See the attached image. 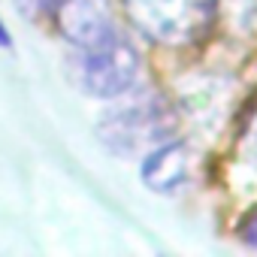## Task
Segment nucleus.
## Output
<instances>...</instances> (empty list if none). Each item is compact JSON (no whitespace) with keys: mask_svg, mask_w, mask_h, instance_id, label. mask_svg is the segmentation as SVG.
<instances>
[{"mask_svg":"<svg viewBox=\"0 0 257 257\" xmlns=\"http://www.w3.org/2000/svg\"><path fill=\"white\" fill-rule=\"evenodd\" d=\"M140 52L137 46L118 34V28L88 46L73 49L70 55V79L73 85L97 100L124 97L140 79Z\"/></svg>","mask_w":257,"mask_h":257,"instance_id":"2","label":"nucleus"},{"mask_svg":"<svg viewBox=\"0 0 257 257\" xmlns=\"http://www.w3.org/2000/svg\"><path fill=\"white\" fill-rule=\"evenodd\" d=\"M143 185L155 194H173L179 191L191 176V149L182 140H164L155 149L146 152L140 164Z\"/></svg>","mask_w":257,"mask_h":257,"instance_id":"4","label":"nucleus"},{"mask_svg":"<svg viewBox=\"0 0 257 257\" xmlns=\"http://www.w3.org/2000/svg\"><path fill=\"white\" fill-rule=\"evenodd\" d=\"M13 4L28 16V19H40L46 13H55L61 0H13Z\"/></svg>","mask_w":257,"mask_h":257,"instance_id":"6","label":"nucleus"},{"mask_svg":"<svg viewBox=\"0 0 257 257\" xmlns=\"http://www.w3.org/2000/svg\"><path fill=\"white\" fill-rule=\"evenodd\" d=\"M55 16H58V28L64 40L73 49L88 46L115 31L109 0H61Z\"/></svg>","mask_w":257,"mask_h":257,"instance_id":"5","label":"nucleus"},{"mask_svg":"<svg viewBox=\"0 0 257 257\" xmlns=\"http://www.w3.org/2000/svg\"><path fill=\"white\" fill-rule=\"evenodd\" d=\"M173 131H176L173 106L155 91L127 97L124 103L106 109L103 118L97 121V140L115 158L146 155L158 143L170 140Z\"/></svg>","mask_w":257,"mask_h":257,"instance_id":"1","label":"nucleus"},{"mask_svg":"<svg viewBox=\"0 0 257 257\" xmlns=\"http://www.w3.org/2000/svg\"><path fill=\"white\" fill-rule=\"evenodd\" d=\"M124 13L146 37L164 46L197 43L215 22L218 0H121Z\"/></svg>","mask_w":257,"mask_h":257,"instance_id":"3","label":"nucleus"},{"mask_svg":"<svg viewBox=\"0 0 257 257\" xmlns=\"http://www.w3.org/2000/svg\"><path fill=\"white\" fill-rule=\"evenodd\" d=\"M0 46H4V49H10V46H13V37H10V31H7V25H4V22H0Z\"/></svg>","mask_w":257,"mask_h":257,"instance_id":"8","label":"nucleus"},{"mask_svg":"<svg viewBox=\"0 0 257 257\" xmlns=\"http://www.w3.org/2000/svg\"><path fill=\"white\" fill-rule=\"evenodd\" d=\"M239 236H242L251 248H257V209H254L242 224H239Z\"/></svg>","mask_w":257,"mask_h":257,"instance_id":"7","label":"nucleus"},{"mask_svg":"<svg viewBox=\"0 0 257 257\" xmlns=\"http://www.w3.org/2000/svg\"><path fill=\"white\" fill-rule=\"evenodd\" d=\"M251 155H254V164H257V124H254V134H251Z\"/></svg>","mask_w":257,"mask_h":257,"instance_id":"9","label":"nucleus"}]
</instances>
